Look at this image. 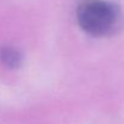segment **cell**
Instances as JSON below:
<instances>
[{
  "mask_svg": "<svg viewBox=\"0 0 124 124\" xmlns=\"http://www.w3.org/2000/svg\"><path fill=\"white\" fill-rule=\"evenodd\" d=\"M22 54L14 46H4L0 49V61L8 68H17L22 63Z\"/></svg>",
  "mask_w": 124,
  "mask_h": 124,
  "instance_id": "2",
  "label": "cell"
},
{
  "mask_svg": "<svg viewBox=\"0 0 124 124\" xmlns=\"http://www.w3.org/2000/svg\"><path fill=\"white\" fill-rule=\"evenodd\" d=\"M76 14L79 27L93 37L111 35L124 22L120 6L109 0H82Z\"/></svg>",
  "mask_w": 124,
  "mask_h": 124,
  "instance_id": "1",
  "label": "cell"
}]
</instances>
